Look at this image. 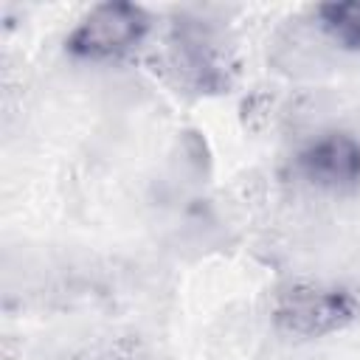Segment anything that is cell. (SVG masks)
I'll return each mask as SVG.
<instances>
[{"label": "cell", "mask_w": 360, "mask_h": 360, "mask_svg": "<svg viewBox=\"0 0 360 360\" xmlns=\"http://www.w3.org/2000/svg\"><path fill=\"white\" fill-rule=\"evenodd\" d=\"M323 31L343 48L360 51V0L326 3L318 8Z\"/></svg>", "instance_id": "obj_4"}, {"label": "cell", "mask_w": 360, "mask_h": 360, "mask_svg": "<svg viewBox=\"0 0 360 360\" xmlns=\"http://www.w3.org/2000/svg\"><path fill=\"white\" fill-rule=\"evenodd\" d=\"M149 20L132 3H101L90 8L68 37V51L82 59H118L146 34Z\"/></svg>", "instance_id": "obj_2"}, {"label": "cell", "mask_w": 360, "mask_h": 360, "mask_svg": "<svg viewBox=\"0 0 360 360\" xmlns=\"http://www.w3.org/2000/svg\"><path fill=\"white\" fill-rule=\"evenodd\" d=\"M357 312V301L340 287L295 284L276 298L273 318L278 329L298 338H323L343 329Z\"/></svg>", "instance_id": "obj_1"}, {"label": "cell", "mask_w": 360, "mask_h": 360, "mask_svg": "<svg viewBox=\"0 0 360 360\" xmlns=\"http://www.w3.org/2000/svg\"><path fill=\"white\" fill-rule=\"evenodd\" d=\"M295 166L318 188L349 191L360 183V141L349 132H323L298 152Z\"/></svg>", "instance_id": "obj_3"}]
</instances>
